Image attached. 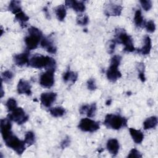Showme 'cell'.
Segmentation results:
<instances>
[{
	"label": "cell",
	"instance_id": "1",
	"mask_svg": "<svg viewBox=\"0 0 158 158\" xmlns=\"http://www.w3.org/2000/svg\"><path fill=\"white\" fill-rule=\"evenodd\" d=\"M28 64L35 69L45 68L46 70L55 71L56 68V62L53 58L38 54L29 59Z\"/></svg>",
	"mask_w": 158,
	"mask_h": 158
},
{
	"label": "cell",
	"instance_id": "2",
	"mask_svg": "<svg viewBox=\"0 0 158 158\" xmlns=\"http://www.w3.org/2000/svg\"><path fill=\"white\" fill-rule=\"evenodd\" d=\"M28 35L25 38V43L28 50L36 49L43 38L42 32L35 27H31L28 30Z\"/></svg>",
	"mask_w": 158,
	"mask_h": 158
},
{
	"label": "cell",
	"instance_id": "3",
	"mask_svg": "<svg viewBox=\"0 0 158 158\" xmlns=\"http://www.w3.org/2000/svg\"><path fill=\"white\" fill-rule=\"evenodd\" d=\"M104 124L107 128L118 130L123 127H127V119L119 115L110 114L105 117Z\"/></svg>",
	"mask_w": 158,
	"mask_h": 158
},
{
	"label": "cell",
	"instance_id": "4",
	"mask_svg": "<svg viewBox=\"0 0 158 158\" xmlns=\"http://www.w3.org/2000/svg\"><path fill=\"white\" fill-rule=\"evenodd\" d=\"M115 41L124 45L123 50L127 52H133L135 48L132 39L124 30V29H117L115 30Z\"/></svg>",
	"mask_w": 158,
	"mask_h": 158
},
{
	"label": "cell",
	"instance_id": "5",
	"mask_svg": "<svg viewBox=\"0 0 158 158\" xmlns=\"http://www.w3.org/2000/svg\"><path fill=\"white\" fill-rule=\"evenodd\" d=\"M6 145L11 148L17 152V154L21 155L25 150V143L24 141L20 140L16 136L12 133L7 138L4 139Z\"/></svg>",
	"mask_w": 158,
	"mask_h": 158
},
{
	"label": "cell",
	"instance_id": "6",
	"mask_svg": "<svg viewBox=\"0 0 158 158\" xmlns=\"http://www.w3.org/2000/svg\"><path fill=\"white\" fill-rule=\"evenodd\" d=\"M7 118L10 121L12 120L16 122L18 125H22L28 120V116L25 114V112L22 107H17L12 110L10 114L7 115Z\"/></svg>",
	"mask_w": 158,
	"mask_h": 158
},
{
	"label": "cell",
	"instance_id": "7",
	"mask_svg": "<svg viewBox=\"0 0 158 158\" xmlns=\"http://www.w3.org/2000/svg\"><path fill=\"white\" fill-rule=\"evenodd\" d=\"M78 128L83 131L94 132L99 129V123L89 118H84L80 121Z\"/></svg>",
	"mask_w": 158,
	"mask_h": 158
},
{
	"label": "cell",
	"instance_id": "8",
	"mask_svg": "<svg viewBox=\"0 0 158 158\" xmlns=\"http://www.w3.org/2000/svg\"><path fill=\"white\" fill-rule=\"evenodd\" d=\"M53 70H46V72L42 73L40 77V84L44 88H49L52 87L54 83Z\"/></svg>",
	"mask_w": 158,
	"mask_h": 158
},
{
	"label": "cell",
	"instance_id": "9",
	"mask_svg": "<svg viewBox=\"0 0 158 158\" xmlns=\"http://www.w3.org/2000/svg\"><path fill=\"white\" fill-rule=\"evenodd\" d=\"M118 66L119 65L110 64V67L106 72V76L109 81L115 82L122 77V73L118 69Z\"/></svg>",
	"mask_w": 158,
	"mask_h": 158
},
{
	"label": "cell",
	"instance_id": "10",
	"mask_svg": "<svg viewBox=\"0 0 158 158\" xmlns=\"http://www.w3.org/2000/svg\"><path fill=\"white\" fill-rule=\"evenodd\" d=\"M122 10V7L113 3H109L105 6L104 13L107 16H119Z\"/></svg>",
	"mask_w": 158,
	"mask_h": 158
},
{
	"label": "cell",
	"instance_id": "11",
	"mask_svg": "<svg viewBox=\"0 0 158 158\" xmlns=\"http://www.w3.org/2000/svg\"><path fill=\"white\" fill-rule=\"evenodd\" d=\"M1 133L3 140L7 138L9 135H10L12 132L11 131V123L10 120L8 118H2L1 120Z\"/></svg>",
	"mask_w": 158,
	"mask_h": 158
},
{
	"label": "cell",
	"instance_id": "12",
	"mask_svg": "<svg viewBox=\"0 0 158 158\" xmlns=\"http://www.w3.org/2000/svg\"><path fill=\"white\" fill-rule=\"evenodd\" d=\"M56 97L57 94L56 93H43L40 96V101L44 106L49 107L56 101Z\"/></svg>",
	"mask_w": 158,
	"mask_h": 158
},
{
	"label": "cell",
	"instance_id": "13",
	"mask_svg": "<svg viewBox=\"0 0 158 158\" xmlns=\"http://www.w3.org/2000/svg\"><path fill=\"white\" fill-rule=\"evenodd\" d=\"M65 4L67 7L73 9L75 12H83L85 10V5L81 1L75 0H67L65 1Z\"/></svg>",
	"mask_w": 158,
	"mask_h": 158
},
{
	"label": "cell",
	"instance_id": "14",
	"mask_svg": "<svg viewBox=\"0 0 158 158\" xmlns=\"http://www.w3.org/2000/svg\"><path fill=\"white\" fill-rule=\"evenodd\" d=\"M17 91L19 94H26L28 96L31 94V86L30 83L23 79H20L17 85Z\"/></svg>",
	"mask_w": 158,
	"mask_h": 158
},
{
	"label": "cell",
	"instance_id": "15",
	"mask_svg": "<svg viewBox=\"0 0 158 158\" xmlns=\"http://www.w3.org/2000/svg\"><path fill=\"white\" fill-rule=\"evenodd\" d=\"M41 46L42 48L45 49L49 53L55 54L57 51V48L53 44L52 41L50 38H43L41 40Z\"/></svg>",
	"mask_w": 158,
	"mask_h": 158
},
{
	"label": "cell",
	"instance_id": "16",
	"mask_svg": "<svg viewBox=\"0 0 158 158\" xmlns=\"http://www.w3.org/2000/svg\"><path fill=\"white\" fill-rule=\"evenodd\" d=\"M14 61L15 65L19 67H22L25 65L26 64H28V53L23 52L15 55L14 56Z\"/></svg>",
	"mask_w": 158,
	"mask_h": 158
},
{
	"label": "cell",
	"instance_id": "17",
	"mask_svg": "<svg viewBox=\"0 0 158 158\" xmlns=\"http://www.w3.org/2000/svg\"><path fill=\"white\" fill-rule=\"evenodd\" d=\"M107 149L114 156H116L119 150V143L116 139H110L107 142Z\"/></svg>",
	"mask_w": 158,
	"mask_h": 158
},
{
	"label": "cell",
	"instance_id": "18",
	"mask_svg": "<svg viewBox=\"0 0 158 158\" xmlns=\"http://www.w3.org/2000/svg\"><path fill=\"white\" fill-rule=\"evenodd\" d=\"M130 135L133 139L134 142L137 144H140L144 138L143 133L139 130H136L133 128H130L129 129Z\"/></svg>",
	"mask_w": 158,
	"mask_h": 158
},
{
	"label": "cell",
	"instance_id": "19",
	"mask_svg": "<svg viewBox=\"0 0 158 158\" xmlns=\"http://www.w3.org/2000/svg\"><path fill=\"white\" fill-rule=\"evenodd\" d=\"M144 46L141 48V49H138V52H140L141 54H143V55H147L149 54L151 49V47H152V44H151V40L150 38V37L149 36H146L144 37Z\"/></svg>",
	"mask_w": 158,
	"mask_h": 158
},
{
	"label": "cell",
	"instance_id": "20",
	"mask_svg": "<svg viewBox=\"0 0 158 158\" xmlns=\"http://www.w3.org/2000/svg\"><path fill=\"white\" fill-rule=\"evenodd\" d=\"M157 125V118L156 116L150 117L145 120L143 122V127L144 130L154 128Z\"/></svg>",
	"mask_w": 158,
	"mask_h": 158
},
{
	"label": "cell",
	"instance_id": "21",
	"mask_svg": "<svg viewBox=\"0 0 158 158\" xmlns=\"http://www.w3.org/2000/svg\"><path fill=\"white\" fill-rule=\"evenodd\" d=\"M15 19L17 21H18L20 23L21 27L22 28H24L27 25V22H28V20H29V17L27 16L22 10L15 15Z\"/></svg>",
	"mask_w": 158,
	"mask_h": 158
},
{
	"label": "cell",
	"instance_id": "22",
	"mask_svg": "<svg viewBox=\"0 0 158 158\" xmlns=\"http://www.w3.org/2000/svg\"><path fill=\"white\" fill-rule=\"evenodd\" d=\"M20 4L21 2L19 1H15V0L11 1L8 7L9 10H10L12 14L15 15L20 12V11H22Z\"/></svg>",
	"mask_w": 158,
	"mask_h": 158
},
{
	"label": "cell",
	"instance_id": "23",
	"mask_svg": "<svg viewBox=\"0 0 158 158\" xmlns=\"http://www.w3.org/2000/svg\"><path fill=\"white\" fill-rule=\"evenodd\" d=\"M78 78V73L70 70H67L63 75V80L65 82L68 81H72V83H75Z\"/></svg>",
	"mask_w": 158,
	"mask_h": 158
},
{
	"label": "cell",
	"instance_id": "24",
	"mask_svg": "<svg viewBox=\"0 0 158 158\" xmlns=\"http://www.w3.org/2000/svg\"><path fill=\"white\" fill-rule=\"evenodd\" d=\"M55 12L56 15L57 16V19L59 21H63L66 16V9L65 8V6L62 4L58 6L55 9Z\"/></svg>",
	"mask_w": 158,
	"mask_h": 158
},
{
	"label": "cell",
	"instance_id": "25",
	"mask_svg": "<svg viewBox=\"0 0 158 158\" xmlns=\"http://www.w3.org/2000/svg\"><path fill=\"white\" fill-rule=\"evenodd\" d=\"M49 112L52 116L54 117H60L65 114V110L62 107H56L51 108Z\"/></svg>",
	"mask_w": 158,
	"mask_h": 158
},
{
	"label": "cell",
	"instance_id": "26",
	"mask_svg": "<svg viewBox=\"0 0 158 158\" xmlns=\"http://www.w3.org/2000/svg\"><path fill=\"white\" fill-rule=\"evenodd\" d=\"M134 22L137 27H143L144 25L145 21L143 20V17L141 14V12L139 9L137 10L135 13Z\"/></svg>",
	"mask_w": 158,
	"mask_h": 158
},
{
	"label": "cell",
	"instance_id": "27",
	"mask_svg": "<svg viewBox=\"0 0 158 158\" xmlns=\"http://www.w3.org/2000/svg\"><path fill=\"white\" fill-rule=\"evenodd\" d=\"M35 141V136L33 131H29L26 133L25 135L24 142L25 144H28V146H31L34 144Z\"/></svg>",
	"mask_w": 158,
	"mask_h": 158
},
{
	"label": "cell",
	"instance_id": "28",
	"mask_svg": "<svg viewBox=\"0 0 158 158\" xmlns=\"http://www.w3.org/2000/svg\"><path fill=\"white\" fill-rule=\"evenodd\" d=\"M6 107L9 111L12 112L17 108V101L14 98H9L6 102Z\"/></svg>",
	"mask_w": 158,
	"mask_h": 158
},
{
	"label": "cell",
	"instance_id": "29",
	"mask_svg": "<svg viewBox=\"0 0 158 158\" xmlns=\"http://www.w3.org/2000/svg\"><path fill=\"white\" fill-rule=\"evenodd\" d=\"M144 26L146 30L149 33H153L156 30V25L153 20H149L146 22H145Z\"/></svg>",
	"mask_w": 158,
	"mask_h": 158
},
{
	"label": "cell",
	"instance_id": "30",
	"mask_svg": "<svg viewBox=\"0 0 158 158\" xmlns=\"http://www.w3.org/2000/svg\"><path fill=\"white\" fill-rule=\"evenodd\" d=\"M96 110V103H92L91 105H89L86 114L88 117H93L95 114Z\"/></svg>",
	"mask_w": 158,
	"mask_h": 158
},
{
	"label": "cell",
	"instance_id": "31",
	"mask_svg": "<svg viewBox=\"0 0 158 158\" xmlns=\"http://www.w3.org/2000/svg\"><path fill=\"white\" fill-rule=\"evenodd\" d=\"M116 41L115 40H111L109 41L106 44V49L109 54H112L114 52Z\"/></svg>",
	"mask_w": 158,
	"mask_h": 158
},
{
	"label": "cell",
	"instance_id": "32",
	"mask_svg": "<svg viewBox=\"0 0 158 158\" xmlns=\"http://www.w3.org/2000/svg\"><path fill=\"white\" fill-rule=\"evenodd\" d=\"M14 77L13 73L10 70H6L2 73V80H4L5 82H8Z\"/></svg>",
	"mask_w": 158,
	"mask_h": 158
},
{
	"label": "cell",
	"instance_id": "33",
	"mask_svg": "<svg viewBox=\"0 0 158 158\" xmlns=\"http://www.w3.org/2000/svg\"><path fill=\"white\" fill-rule=\"evenodd\" d=\"M143 9L146 10H149L152 7V2L150 0H141L139 1Z\"/></svg>",
	"mask_w": 158,
	"mask_h": 158
},
{
	"label": "cell",
	"instance_id": "34",
	"mask_svg": "<svg viewBox=\"0 0 158 158\" xmlns=\"http://www.w3.org/2000/svg\"><path fill=\"white\" fill-rule=\"evenodd\" d=\"M77 22L78 25H86L89 22V18L86 15L84 16H81V17H80L79 18H77Z\"/></svg>",
	"mask_w": 158,
	"mask_h": 158
},
{
	"label": "cell",
	"instance_id": "35",
	"mask_svg": "<svg viewBox=\"0 0 158 158\" xmlns=\"http://www.w3.org/2000/svg\"><path fill=\"white\" fill-rule=\"evenodd\" d=\"M87 87H88V89L91 91H94L97 88L95 80L94 78H90L88 80Z\"/></svg>",
	"mask_w": 158,
	"mask_h": 158
},
{
	"label": "cell",
	"instance_id": "36",
	"mask_svg": "<svg viewBox=\"0 0 158 158\" xmlns=\"http://www.w3.org/2000/svg\"><path fill=\"white\" fill-rule=\"evenodd\" d=\"M127 157H136V158H139V157H142V155L141 154V153H140L137 149L133 148V149H132L130 151V152H129V154H128Z\"/></svg>",
	"mask_w": 158,
	"mask_h": 158
},
{
	"label": "cell",
	"instance_id": "37",
	"mask_svg": "<svg viewBox=\"0 0 158 158\" xmlns=\"http://www.w3.org/2000/svg\"><path fill=\"white\" fill-rule=\"evenodd\" d=\"M70 138L69 136H67L60 143V147L62 149H65V148L68 147L70 144Z\"/></svg>",
	"mask_w": 158,
	"mask_h": 158
},
{
	"label": "cell",
	"instance_id": "38",
	"mask_svg": "<svg viewBox=\"0 0 158 158\" xmlns=\"http://www.w3.org/2000/svg\"><path fill=\"white\" fill-rule=\"evenodd\" d=\"M89 105H83L80 108V110H79V112L80 113V114H84L86 112V110L88 109V107Z\"/></svg>",
	"mask_w": 158,
	"mask_h": 158
},
{
	"label": "cell",
	"instance_id": "39",
	"mask_svg": "<svg viewBox=\"0 0 158 158\" xmlns=\"http://www.w3.org/2000/svg\"><path fill=\"white\" fill-rule=\"evenodd\" d=\"M139 78L142 82H144L146 80V77L144 75V72H139Z\"/></svg>",
	"mask_w": 158,
	"mask_h": 158
},
{
	"label": "cell",
	"instance_id": "40",
	"mask_svg": "<svg viewBox=\"0 0 158 158\" xmlns=\"http://www.w3.org/2000/svg\"><path fill=\"white\" fill-rule=\"evenodd\" d=\"M44 12H45V14H46V17L49 19V14L48 13V9H47V7H44Z\"/></svg>",
	"mask_w": 158,
	"mask_h": 158
},
{
	"label": "cell",
	"instance_id": "41",
	"mask_svg": "<svg viewBox=\"0 0 158 158\" xmlns=\"http://www.w3.org/2000/svg\"><path fill=\"white\" fill-rule=\"evenodd\" d=\"M111 102H112V100H111L110 99H108V100L106 102V104L107 106H109V105H110Z\"/></svg>",
	"mask_w": 158,
	"mask_h": 158
},
{
	"label": "cell",
	"instance_id": "42",
	"mask_svg": "<svg viewBox=\"0 0 158 158\" xmlns=\"http://www.w3.org/2000/svg\"><path fill=\"white\" fill-rule=\"evenodd\" d=\"M1 98H2L3 95H4V91H3V89H2V86H1Z\"/></svg>",
	"mask_w": 158,
	"mask_h": 158
}]
</instances>
